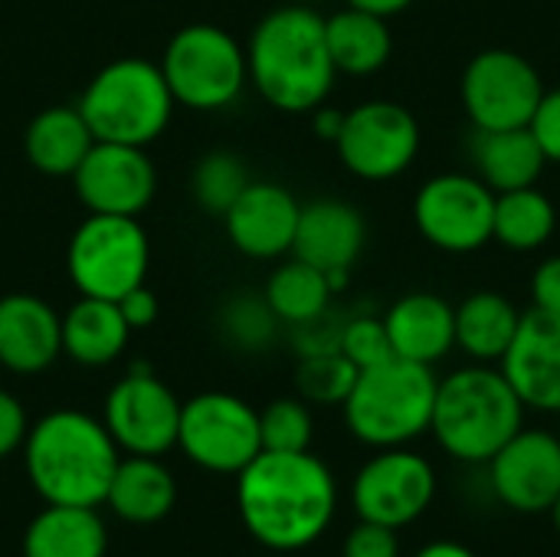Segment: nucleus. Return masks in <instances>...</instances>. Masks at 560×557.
I'll list each match as a JSON object with an SVG mask.
<instances>
[{
	"instance_id": "1",
	"label": "nucleus",
	"mask_w": 560,
	"mask_h": 557,
	"mask_svg": "<svg viewBox=\"0 0 560 557\" xmlns=\"http://www.w3.org/2000/svg\"><path fill=\"white\" fill-rule=\"evenodd\" d=\"M338 509V483L325 460L312 450L269 453L262 450L236 476V512L243 529L279 555L315 545Z\"/></svg>"
},
{
	"instance_id": "2",
	"label": "nucleus",
	"mask_w": 560,
	"mask_h": 557,
	"mask_svg": "<svg viewBox=\"0 0 560 557\" xmlns=\"http://www.w3.org/2000/svg\"><path fill=\"white\" fill-rule=\"evenodd\" d=\"M249 85L289 115H312L328 102L338 69L325 39V16L308 3L269 10L246 39Z\"/></svg>"
},
{
	"instance_id": "3",
	"label": "nucleus",
	"mask_w": 560,
	"mask_h": 557,
	"mask_svg": "<svg viewBox=\"0 0 560 557\" xmlns=\"http://www.w3.org/2000/svg\"><path fill=\"white\" fill-rule=\"evenodd\" d=\"M118 460L102 417L75 407L43 414L23 440L26 479L46 506H105Z\"/></svg>"
},
{
	"instance_id": "4",
	"label": "nucleus",
	"mask_w": 560,
	"mask_h": 557,
	"mask_svg": "<svg viewBox=\"0 0 560 557\" xmlns=\"http://www.w3.org/2000/svg\"><path fill=\"white\" fill-rule=\"evenodd\" d=\"M525 427V404L492 364H469L436 384L433 437L456 463H489Z\"/></svg>"
},
{
	"instance_id": "5",
	"label": "nucleus",
	"mask_w": 560,
	"mask_h": 557,
	"mask_svg": "<svg viewBox=\"0 0 560 557\" xmlns=\"http://www.w3.org/2000/svg\"><path fill=\"white\" fill-rule=\"evenodd\" d=\"M75 105L95 141L148 148L167 131L177 102L154 59L118 56L85 82Z\"/></svg>"
},
{
	"instance_id": "6",
	"label": "nucleus",
	"mask_w": 560,
	"mask_h": 557,
	"mask_svg": "<svg viewBox=\"0 0 560 557\" xmlns=\"http://www.w3.org/2000/svg\"><path fill=\"white\" fill-rule=\"evenodd\" d=\"M436 384L433 368L397 355L358 371V381L341 404L351 437L374 450L410 446L433 423Z\"/></svg>"
},
{
	"instance_id": "7",
	"label": "nucleus",
	"mask_w": 560,
	"mask_h": 557,
	"mask_svg": "<svg viewBox=\"0 0 560 557\" xmlns=\"http://www.w3.org/2000/svg\"><path fill=\"white\" fill-rule=\"evenodd\" d=\"M158 66L167 79L174 102L190 112L230 108L249 85L246 43H240L220 23L180 26L167 39Z\"/></svg>"
},
{
	"instance_id": "8",
	"label": "nucleus",
	"mask_w": 560,
	"mask_h": 557,
	"mask_svg": "<svg viewBox=\"0 0 560 557\" xmlns=\"http://www.w3.org/2000/svg\"><path fill=\"white\" fill-rule=\"evenodd\" d=\"M151 266V240L138 217L89 213L69 236L66 272L79 295L118 302L144 286Z\"/></svg>"
},
{
	"instance_id": "9",
	"label": "nucleus",
	"mask_w": 560,
	"mask_h": 557,
	"mask_svg": "<svg viewBox=\"0 0 560 557\" xmlns=\"http://www.w3.org/2000/svg\"><path fill=\"white\" fill-rule=\"evenodd\" d=\"M177 450L203 473L240 476L259 453V410L236 394L203 391L180 404Z\"/></svg>"
},
{
	"instance_id": "10",
	"label": "nucleus",
	"mask_w": 560,
	"mask_h": 557,
	"mask_svg": "<svg viewBox=\"0 0 560 557\" xmlns=\"http://www.w3.org/2000/svg\"><path fill=\"white\" fill-rule=\"evenodd\" d=\"M341 164L361 181H394L420 154V125L400 102L371 98L345 112L335 138Z\"/></svg>"
},
{
	"instance_id": "11",
	"label": "nucleus",
	"mask_w": 560,
	"mask_h": 557,
	"mask_svg": "<svg viewBox=\"0 0 560 557\" xmlns=\"http://www.w3.org/2000/svg\"><path fill=\"white\" fill-rule=\"evenodd\" d=\"M436 499V469L433 463L410 450L390 446L377 450L354 476L351 506L361 522H377L387 529L413 525L427 515Z\"/></svg>"
},
{
	"instance_id": "12",
	"label": "nucleus",
	"mask_w": 560,
	"mask_h": 557,
	"mask_svg": "<svg viewBox=\"0 0 560 557\" xmlns=\"http://www.w3.org/2000/svg\"><path fill=\"white\" fill-rule=\"evenodd\" d=\"M463 105L472 128L502 131V128H528L545 82L541 72L515 49H482L469 59L463 82Z\"/></svg>"
},
{
	"instance_id": "13",
	"label": "nucleus",
	"mask_w": 560,
	"mask_h": 557,
	"mask_svg": "<svg viewBox=\"0 0 560 557\" xmlns=\"http://www.w3.org/2000/svg\"><path fill=\"white\" fill-rule=\"evenodd\" d=\"M180 397L148 368H131L112 384L102 423L125 456H164L177 446Z\"/></svg>"
},
{
	"instance_id": "14",
	"label": "nucleus",
	"mask_w": 560,
	"mask_h": 557,
	"mask_svg": "<svg viewBox=\"0 0 560 557\" xmlns=\"http://www.w3.org/2000/svg\"><path fill=\"white\" fill-rule=\"evenodd\" d=\"M495 194L476 174H436L413 197L420 236L443 253H476L492 240Z\"/></svg>"
},
{
	"instance_id": "15",
	"label": "nucleus",
	"mask_w": 560,
	"mask_h": 557,
	"mask_svg": "<svg viewBox=\"0 0 560 557\" xmlns=\"http://www.w3.org/2000/svg\"><path fill=\"white\" fill-rule=\"evenodd\" d=\"M72 187L89 213L141 217L158 194V167L148 148L95 141L75 167Z\"/></svg>"
},
{
	"instance_id": "16",
	"label": "nucleus",
	"mask_w": 560,
	"mask_h": 557,
	"mask_svg": "<svg viewBox=\"0 0 560 557\" xmlns=\"http://www.w3.org/2000/svg\"><path fill=\"white\" fill-rule=\"evenodd\" d=\"M489 492L512 512H551L560 496V437L548 430H518L489 463Z\"/></svg>"
},
{
	"instance_id": "17",
	"label": "nucleus",
	"mask_w": 560,
	"mask_h": 557,
	"mask_svg": "<svg viewBox=\"0 0 560 557\" xmlns=\"http://www.w3.org/2000/svg\"><path fill=\"white\" fill-rule=\"evenodd\" d=\"M302 204L295 194L276 181H249L233 207L220 217L230 246L259 263L285 259L295 243Z\"/></svg>"
},
{
	"instance_id": "18",
	"label": "nucleus",
	"mask_w": 560,
	"mask_h": 557,
	"mask_svg": "<svg viewBox=\"0 0 560 557\" xmlns=\"http://www.w3.org/2000/svg\"><path fill=\"white\" fill-rule=\"evenodd\" d=\"M499 371L515 387L525 410L560 414V315L535 305L532 312H522Z\"/></svg>"
},
{
	"instance_id": "19",
	"label": "nucleus",
	"mask_w": 560,
	"mask_h": 557,
	"mask_svg": "<svg viewBox=\"0 0 560 557\" xmlns=\"http://www.w3.org/2000/svg\"><path fill=\"white\" fill-rule=\"evenodd\" d=\"M62 355V315L33 292L0 295V368L20 378L49 371Z\"/></svg>"
},
{
	"instance_id": "20",
	"label": "nucleus",
	"mask_w": 560,
	"mask_h": 557,
	"mask_svg": "<svg viewBox=\"0 0 560 557\" xmlns=\"http://www.w3.org/2000/svg\"><path fill=\"white\" fill-rule=\"evenodd\" d=\"M368 243V223L361 210L338 197H322L312 204H302L295 243L289 256H299L302 263L331 272H351L358 256Z\"/></svg>"
},
{
	"instance_id": "21",
	"label": "nucleus",
	"mask_w": 560,
	"mask_h": 557,
	"mask_svg": "<svg viewBox=\"0 0 560 557\" xmlns=\"http://www.w3.org/2000/svg\"><path fill=\"white\" fill-rule=\"evenodd\" d=\"M387 338L397 358L440 364L456 348V309L433 292H407L384 312Z\"/></svg>"
},
{
	"instance_id": "22",
	"label": "nucleus",
	"mask_w": 560,
	"mask_h": 557,
	"mask_svg": "<svg viewBox=\"0 0 560 557\" xmlns=\"http://www.w3.org/2000/svg\"><path fill=\"white\" fill-rule=\"evenodd\" d=\"M105 506L128 525H158L177 506L174 473L161 456H121L108 483Z\"/></svg>"
},
{
	"instance_id": "23",
	"label": "nucleus",
	"mask_w": 560,
	"mask_h": 557,
	"mask_svg": "<svg viewBox=\"0 0 560 557\" xmlns=\"http://www.w3.org/2000/svg\"><path fill=\"white\" fill-rule=\"evenodd\" d=\"M469 158H472L476 177L492 194L532 187V184H538V177L548 167V158L541 154L535 135L528 128H502V131L472 128Z\"/></svg>"
},
{
	"instance_id": "24",
	"label": "nucleus",
	"mask_w": 560,
	"mask_h": 557,
	"mask_svg": "<svg viewBox=\"0 0 560 557\" xmlns=\"http://www.w3.org/2000/svg\"><path fill=\"white\" fill-rule=\"evenodd\" d=\"M131 328L118 302L79 295L62 312V355L79 368H108L125 355Z\"/></svg>"
},
{
	"instance_id": "25",
	"label": "nucleus",
	"mask_w": 560,
	"mask_h": 557,
	"mask_svg": "<svg viewBox=\"0 0 560 557\" xmlns=\"http://www.w3.org/2000/svg\"><path fill=\"white\" fill-rule=\"evenodd\" d=\"M95 144L79 105H49L36 112L23 131L26 161L46 177H72Z\"/></svg>"
},
{
	"instance_id": "26",
	"label": "nucleus",
	"mask_w": 560,
	"mask_h": 557,
	"mask_svg": "<svg viewBox=\"0 0 560 557\" xmlns=\"http://www.w3.org/2000/svg\"><path fill=\"white\" fill-rule=\"evenodd\" d=\"M108 529L98 509L46 506L23 532V557H105Z\"/></svg>"
},
{
	"instance_id": "27",
	"label": "nucleus",
	"mask_w": 560,
	"mask_h": 557,
	"mask_svg": "<svg viewBox=\"0 0 560 557\" xmlns=\"http://www.w3.org/2000/svg\"><path fill=\"white\" fill-rule=\"evenodd\" d=\"M325 39L338 76H374L377 69L387 66L394 53L387 16L348 3L325 16Z\"/></svg>"
},
{
	"instance_id": "28",
	"label": "nucleus",
	"mask_w": 560,
	"mask_h": 557,
	"mask_svg": "<svg viewBox=\"0 0 560 557\" xmlns=\"http://www.w3.org/2000/svg\"><path fill=\"white\" fill-rule=\"evenodd\" d=\"M518 305L495 292L482 289L466 295L456 305V348H463L476 364H499L518 332Z\"/></svg>"
},
{
	"instance_id": "29",
	"label": "nucleus",
	"mask_w": 560,
	"mask_h": 557,
	"mask_svg": "<svg viewBox=\"0 0 560 557\" xmlns=\"http://www.w3.org/2000/svg\"><path fill=\"white\" fill-rule=\"evenodd\" d=\"M331 295H335V289H331L328 276L322 269L302 263L299 256L282 259L269 272L266 289H262V299L269 302L276 318L289 328H299V325H308V322L328 315Z\"/></svg>"
},
{
	"instance_id": "30",
	"label": "nucleus",
	"mask_w": 560,
	"mask_h": 557,
	"mask_svg": "<svg viewBox=\"0 0 560 557\" xmlns=\"http://www.w3.org/2000/svg\"><path fill=\"white\" fill-rule=\"evenodd\" d=\"M558 210L535 184L495 194V217H492V240L515 253H532L555 236Z\"/></svg>"
},
{
	"instance_id": "31",
	"label": "nucleus",
	"mask_w": 560,
	"mask_h": 557,
	"mask_svg": "<svg viewBox=\"0 0 560 557\" xmlns=\"http://www.w3.org/2000/svg\"><path fill=\"white\" fill-rule=\"evenodd\" d=\"M249 181L253 177H249L243 158L233 154V151L217 148V151H207L197 161V167L190 174V194H194V204L203 213L223 217L233 207V200L246 190Z\"/></svg>"
},
{
	"instance_id": "32",
	"label": "nucleus",
	"mask_w": 560,
	"mask_h": 557,
	"mask_svg": "<svg viewBox=\"0 0 560 557\" xmlns=\"http://www.w3.org/2000/svg\"><path fill=\"white\" fill-rule=\"evenodd\" d=\"M358 381V368L341 351H318L302 355L295 368V391L305 404L318 407H341Z\"/></svg>"
},
{
	"instance_id": "33",
	"label": "nucleus",
	"mask_w": 560,
	"mask_h": 557,
	"mask_svg": "<svg viewBox=\"0 0 560 557\" xmlns=\"http://www.w3.org/2000/svg\"><path fill=\"white\" fill-rule=\"evenodd\" d=\"M279 318L262 295H233L220 312L223 338L240 351H266L279 335Z\"/></svg>"
},
{
	"instance_id": "34",
	"label": "nucleus",
	"mask_w": 560,
	"mask_h": 557,
	"mask_svg": "<svg viewBox=\"0 0 560 557\" xmlns=\"http://www.w3.org/2000/svg\"><path fill=\"white\" fill-rule=\"evenodd\" d=\"M259 433L262 450L269 453H302L312 450L315 440V417L312 404L302 397H279L259 410Z\"/></svg>"
},
{
	"instance_id": "35",
	"label": "nucleus",
	"mask_w": 560,
	"mask_h": 557,
	"mask_svg": "<svg viewBox=\"0 0 560 557\" xmlns=\"http://www.w3.org/2000/svg\"><path fill=\"white\" fill-rule=\"evenodd\" d=\"M338 351H341L358 371L374 368V364L394 358V348H390L384 318H381V315H354V318L341 322Z\"/></svg>"
},
{
	"instance_id": "36",
	"label": "nucleus",
	"mask_w": 560,
	"mask_h": 557,
	"mask_svg": "<svg viewBox=\"0 0 560 557\" xmlns=\"http://www.w3.org/2000/svg\"><path fill=\"white\" fill-rule=\"evenodd\" d=\"M341 557H400L397 529L377 522H358L341 545Z\"/></svg>"
},
{
	"instance_id": "37",
	"label": "nucleus",
	"mask_w": 560,
	"mask_h": 557,
	"mask_svg": "<svg viewBox=\"0 0 560 557\" xmlns=\"http://www.w3.org/2000/svg\"><path fill=\"white\" fill-rule=\"evenodd\" d=\"M528 131L535 135L548 164H560V89H551V92L545 89V95L528 121Z\"/></svg>"
},
{
	"instance_id": "38",
	"label": "nucleus",
	"mask_w": 560,
	"mask_h": 557,
	"mask_svg": "<svg viewBox=\"0 0 560 557\" xmlns=\"http://www.w3.org/2000/svg\"><path fill=\"white\" fill-rule=\"evenodd\" d=\"M26 433H30L26 407L20 404V397H13L10 391L0 387V460H7L16 450H23Z\"/></svg>"
},
{
	"instance_id": "39",
	"label": "nucleus",
	"mask_w": 560,
	"mask_h": 557,
	"mask_svg": "<svg viewBox=\"0 0 560 557\" xmlns=\"http://www.w3.org/2000/svg\"><path fill=\"white\" fill-rule=\"evenodd\" d=\"M118 309H121V315H125L131 332L151 328L158 322V315H161V302H158V295L148 286H138V289L125 292L118 299Z\"/></svg>"
},
{
	"instance_id": "40",
	"label": "nucleus",
	"mask_w": 560,
	"mask_h": 557,
	"mask_svg": "<svg viewBox=\"0 0 560 557\" xmlns=\"http://www.w3.org/2000/svg\"><path fill=\"white\" fill-rule=\"evenodd\" d=\"M532 302L541 312L560 315V256L545 259L532 276Z\"/></svg>"
},
{
	"instance_id": "41",
	"label": "nucleus",
	"mask_w": 560,
	"mask_h": 557,
	"mask_svg": "<svg viewBox=\"0 0 560 557\" xmlns=\"http://www.w3.org/2000/svg\"><path fill=\"white\" fill-rule=\"evenodd\" d=\"M341 125H345V112H341V108L318 105V108L312 112V128H315V135H318L322 141H331V144H335V138L341 135Z\"/></svg>"
},
{
	"instance_id": "42",
	"label": "nucleus",
	"mask_w": 560,
	"mask_h": 557,
	"mask_svg": "<svg viewBox=\"0 0 560 557\" xmlns=\"http://www.w3.org/2000/svg\"><path fill=\"white\" fill-rule=\"evenodd\" d=\"M348 7H358V10H368V13H377V16H397L404 13L413 0H345Z\"/></svg>"
},
{
	"instance_id": "43",
	"label": "nucleus",
	"mask_w": 560,
	"mask_h": 557,
	"mask_svg": "<svg viewBox=\"0 0 560 557\" xmlns=\"http://www.w3.org/2000/svg\"><path fill=\"white\" fill-rule=\"evenodd\" d=\"M413 557H476V552H472V548H466V545H459V542L440 538V542L423 545V548H420Z\"/></svg>"
},
{
	"instance_id": "44",
	"label": "nucleus",
	"mask_w": 560,
	"mask_h": 557,
	"mask_svg": "<svg viewBox=\"0 0 560 557\" xmlns=\"http://www.w3.org/2000/svg\"><path fill=\"white\" fill-rule=\"evenodd\" d=\"M551 519H555V529L560 532V496H558V502L551 506Z\"/></svg>"
},
{
	"instance_id": "45",
	"label": "nucleus",
	"mask_w": 560,
	"mask_h": 557,
	"mask_svg": "<svg viewBox=\"0 0 560 557\" xmlns=\"http://www.w3.org/2000/svg\"><path fill=\"white\" fill-rule=\"evenodd\" d=\"M262 557H289V555H279V552H269V555H262Z\"/></svg>"
},
{
	"instance_id": "46",
	"label": "nucleus",
	"mask_w": 560,
	"mask_h": 557,
	"mask_svg": "<svg viewBox=\"0 0 560 557\" xmlns=\"http://www.w3.org/2000/svg\"><path fill=\"white\" fill-rule=\"evenodd\" d=\"M295 3H308V7H312V3H318V0H295Z\"/></svg>"
}]
</instances>
